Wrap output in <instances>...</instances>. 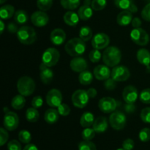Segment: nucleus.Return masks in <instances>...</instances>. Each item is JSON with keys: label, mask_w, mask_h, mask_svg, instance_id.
<instances>
[{"label": "nucleus", "mask_w": 150, "mask_h": 150, "mask_svg": "<svg viewBox=\"0 0 150 150\" xmlns=\"http://www.w3.org/2000/svg\"><path fill=\"white\" fill-rule=\"evenodd\" d=\"M111 76L116 82H125L129 79L130 72L126 66H117L113 68Z\"/></svg>", "instance_id": "obj_9"}, {"label": "nucleus", "mask_w": 150, "mask_h": 150, "mask_svg": "<svg viewBox=\"0 0 150 150\" xmlns=\"http://www.w3.org/2000/svg\"><path fill=\"white\" fill-rule=\"evenodd\" d=\"M59 119V113L58 110L54 108L48 109L45 111V115H44V119L45 122L49 124H54L57 123Z\"/></svg>", "instance_id": "obj_23"}, {"label": "nucleus", "mask_w": 150, "mask_h": 150, "mask_svg": "<svg viewBox=\"0 0 150 150\" xmlns=\"http://www.w3.org/2000/svg\"><path fill=\"white\" fill-rule=\"evenodd\" d=\"M64 49L72 57H80L86 51V44L80 38H72L66 43Z\"/></svg>", "instance_id": "obj_2"}, {"label": "nucleus", "mask_w": 150, "mask_h": 150, "mask_svg": "<svg viewBox=\"0 0 150 150\" xmlns=\"http://www.w3.org/2000/svg\"><path fill=\"white\" fill-rule=\"evenodd\" d=\"M95 131L93 128H85L81 132V136L84 141H91L95 136Z\"/></svg>", "instance_id": "obj_38"}, {"label": "nucleus", "mask_w": 150, "mask_h": 150, "mask_svg": "<svg viewBox=\"0 0 150 150\" xmlns=\"http://www.w3.org/2000/svg\"><path fill=\"white\" fill-rule=\"evenodd\" d=\"M83 4H86V5H91V4H92V1H91V0H84Z\"/></svg>", "instance_id": "obj_57"}, {"label": "nucleus", "mask_w": 150, "mask_h": 150, "mask_svg": "<svg viewBox=\"0 0 150 150\" xmlns=\"http://www.w3.org/2000/svg\"><path fill=\"white\" fill-rule=\"evenodd\" d=\"M18 40L24 45H30L37 40V34L32 26H23L19 28L17 32Z\"/></svg>", "instance_id": "obj_4"}, {"label": "nucleus", "mask_w": 150, "mask_h": 150, "mask_svg": "<svg viewBox=\"0 0 150 150\" xmlns=\"http://www.w3.org/2000/svg\"><path fill=\"white\" fill-rule=\"evenodd\" d=\"M141 119L144 123H150V107H147L144 108L141 112Z\"/></svg>", "instance_id": "obj_44"}, {"label": "nucleus", "mask_w": 150, "mask_h": 150, "mask_svg": "<svg viewBox=\"0 0 150 150\" xmlns=\"http://www.w3.org/2000/svg\"><path fill=\"white\" fill-rule=\"evenodd\" d=\"M18 139L19 141L23 144H29L32 140V135L31 133L28 130L23 129L21 130L18 133Z\"/></svg>", "instance_id": "obj_36"}, {"label": "nucleus", "mask_w": 150, "mask_h": 150, "mask_svg": "<svg viewBox=\"0 0 150 150\" xmlns=\"http://www.w3.org/2000/svg\"><path fill=\"white\" fill-rule=\"evenodd\" d=\"M79 150H97V147L92 141H83L79 143Z\"/></svg>", "instance_id": "obj_39"}, {"label": "nucleus", "mask_w": 150, "mask_h": 150, "mask_svg": "<svg viewBox=\"0 0 150 150\" xmlns=\"http://www.w3.org/2000/svg\"><path fill=\"white\" fill-rule=\"evenodd\" d=\"M103 60L105 66L108 67H115L118 66L122 59V53L120 49L111 46L105 49L103 54Z\"/></svg>", "instance_id": "obj_1"}, {"label": "nucleus", "mask_w": 150, "mask_h": 150, "mask_svg": "<svg viewBox=\"0 0 150 150\" xmlns=\"http://www.w3.org/2000/svg\"><path fill=\"white\" fill-rule=\"evenodd\" d=\"M60 53L57 49L48 48L45 50L42 56V63L48 67H52L57 65L59 60Z\"/></svg>", "instance_id": "obj_5"}, {"label": "nucleus", "mask_w": 150, "mask_h": 150, "mask_svg": "<svg viewBox=\"0 0 150 150\" xmlns=\"http://www.w3.org/2000/svg\"><path fill=\"white\" fill-rule=\"evenodd\" d=\"M79 38L83 41H88L92 38V31L88 26H82L79 31Z\"/></svg>", "instance_id": "obj_33"}, {"label": "nucleus", "mask_w": 150, "mask_h": 150, "mask_svg": "<svg viewBox=\"0 0 150 150\" xmlns=\"http://www.w3.org/2000/svg\"><path fill=\"white\" fill-rule=\"evenodd\" d=\"M7 29H8L9 32H12V33H15V32H18V29H17V26L13 23H10L7 26Z\"/></svg>", "instance_id": "obj_53"}, {"label": "nucleus", "mask_w": 150, "mask_h": 150, "mask_svg": "<svg viewBox=\"0 0 150 150\" xmlns=\"http://www.w3.org/2000/svg\"><path fill=\"white\" fill-rule=\"evenodd\" d=\"M57 110L62 116H67L70 113V107L65 103H62L57 107Z\"/></svg>", "instance_id": "obj_43"}, {"label": "nucleus", "mask_w": 150, "mask_h": 150, "mask_svg": "<svg viewBox=\"0 0 150 150\" xmlns=\"http://www.w3.org/2000/svg\"><path fill=\"white\" fill-rule=\"evenodd\" d=\"M14 20L16 23L19 24H26L29 20V16L27 13L23 10H18L15 13Z\"/></svg>", "instance_id": "obj_31"}, {"label": "nucleus", "mask_w": 150, "mask_h": 150, "mask_svg": "<svg viewBox=\"0 0 150 150\" xmlns=\"http://www.w3.org/2000/svg\"><path fill=\"white\" fill-rule=\"evenodd\" d=\"M95 122V117L91 112H85L80 119V124L83 128L90 127Z\"/></svg>", "instance_id": "obj_26"}, {"label": "nucleus", "mask_w": 150, "mask_h": 150, "mask_svg": "<svg viewBox=\"0 0 150 150\" xmlns=\"http://www.w3.org/2000/svg\"><path fill=\"white\" fill-rule=\"evenodd\" d=\"M108 124L107 119L104 116H99L95 120L92 128L96 133H103L108 129Z\"/></svg>", "instance_id": "obj_20"}, {"label": "nucleus", "mask_w": 150, "mask_h": 150, "mask_svg": "<svg viewBox=\"0 0 150 150\" xmlns=\"http://www.w3.org/2000/svg\"><path fill=\"white\" fill-rule=\"evenodd\" d=\"M40 117L39 112L36 108L34 107H29L26 110V120L31 123H35L38 121Z\"/></svg>", "instance_id": "obj_30"}, {"label": "nucleus", "mask_w": 150, "mask_h": 150, "mask_svg": "<svg viewBox=\"0 0 150 150\" xmlns=\"http://www.w3.org/2000/svg\"><path fill=\"white\" fill-rule=\"evenodd\" d=\"M8 150H21L22 147L20 143L17 140H12L7 144Z\"/></svg>", "instance_id": "obj_46"}, {"label": "nucleus", "mask_w": 150, "mask_h": 150, "mask_svg": "<svg viewBox=\"0 0 150 150\" xmlns=\"http://www.w3.org/2000/svg\"><path fill=\"white\" fill-rule=\"evenodd\" d=\"M128 11H130V13H137V11H138L137 6H136L135 4H133V5L131 6V7H130V8L128 10Z\"/></svg>", "instance_id": "obj_55"}, {"label": "nucleus", "mask_w": 150, "mask_h": 150, "mask_svg": "<svg viewBox=\"0 0 150 150\" xmlns=\"http://www.w3.org/2000/svg\"><path fill=\"white\" fill-rule=\"evenodd\" d=\"M117 150H125V149H124L123 148H120V149H117Z\"/></svg>", "instance_id": "obj_59"}, {"label": "nucleus", "mask_w": 150, "mask_h": 150, "mask_svg": "<svg viewBox=\"0 0 150 150\" xmlns=\"http://www.w3.org/2000/svg\"><path fill=\"white\" fill-rule=\"evenodd\" d=\"M139 99L144 104H150V88L144 89L141 92Z\"/></svg>", "instance_id": "obj_40"}, {"label": "nucleus", "mask_w": 150, "mask_h": 150, "mask_svg": "<svg viewBox=\"0 0 150 150\" xmlns=\"http://www.w3.org/2000/svg\"><path fill=\"white\" fill-rule=\"evenodd\" d=\"M40 77L44 84L48 85L52 82L54 72L50 69V67H48L42 63L40 66Z\"/></svg>", "instance_id": "obj_18"}, {"label": "nucleus", "mask_w": 150, "mask_h": 150, "mask_svg": "<svg viewBox=\"0 0 150 150\" xmlns=\"http://www.w3.org/2000/svg\"><path fill=\"white\" fill-rule=\"evenodd\" d=\"M131 24L132 26H133V27L134 29H136V28H140L141 26H142V21H141V19L139 18L136 17L134 19H133Z\"/></svg>", "instance_id": "obj_51"}, {"label": "nucleus", "mask_w": 150, "mask_h": 150, "mask_svg": "<svg viewBox=\"0 0 150 150\" xmlns=\"http://www.w3.org/2000/svg\"><path fill=\"white\" fill-rule=\"evenodd\" d=\"M78 14H79L80 19L83 21H87L89 19H91V17L93 15V9L92 8L91 5L83 4L79 9Z\"/></svg>", "instance_id": "obj_24"}, {"label": "nucleus", "mask_w": 150, "mask_h": 150, "mask_svg": "<svg viewBox=\"0 0 150 150\" xmlns=\"http://www.w3.org/2000/svg\"><path fill=\"white\" fill-rule=\"evenodd\" d=\"M23 150H38V149L35 144H29L23 148Z\"/></svg>", "instance_id": "obj_54"}, {"label": "nucleus", "mask_w": 150, "mask_h": 150, "mask_svg": "<svg viewBox=\"0 0 150 150\" xmlns=\"http://www.w3.org/2000/svg\"><path fill=\"white\" fill-rule=\"evenodd\" d=\"M42 104H43V100L42 98L40 96H35L32 100V107L34 108H40V107H42Z\"/></svg>", "instance_id": "obj_48"}, {"label": "nucleus", "mask_w": 150, "mask_h": 150, "mask_svg": "<svg viewBox=\"0 0 150 150\" xmlns=\"http://www.w3.org/2000/svg\"><path fill=\"white\" fill-rule=\"evenodd\" d=\"M36 85L33 79L28 76H21L17 82V89L19 94L23 96L32 95L35 91Z\"/></svg>", "instance_id": "obj_3"}, {"label": "nucleus", "mask_w": 150, "mask_h": 150, "mask_svg": "<svg viewBox=\"0 0 150 150\" xmlns=\"http://www.w3.org/2000/svg\"><path fill=\"white\" fill-rule=\"evenodd\" d=\"M142 17L144 20L150 22V3L145 5L142 11Z\"/></svg>", "instance_id": "obj_47"}, {"label": "nucleus", "mask_w": 150, "mask_h": 150, "mask_svg": "<svg viewBox=\"0 0 150 150\" xmlns=\"http://www.w3.org/2000/svg\"><path fill=\"white\" fill-rule=\"evenodd\" d=\"M50 39L51 43L56 46H60L64 44L66 39V33L63 29L60 28L54 29L51 32Z\"/></svg>", "instance_id": "obj_19"}, {"label": "nucleus", "mask_w": 150, "mask_h": 150, "mask_svg": "<svg viewBox=\"0 0 150 150\" xmlns=\"http://www.w3.org/2000/svg\"><path fill=\"white\" fill-rule=\"evenodd\" d=\"M60 3L66 10H73L80 5L81 0H60Z\"/></svg>", "instance_id": "obj_32"}, {"label": "nucleus", "mask_w": 150, "mask_h": 150, "mask_svg": "<svg viewBox=\"0 0 150 150\" xmlns=\"http://www.w3.org/2000/svg\"><path fill=\"white\" fill-rule=\"evenodd\" d=\"M86 91H87V94L88 95H89V98L91 99L95 98V97L97 96V94H98V91H97V90L94 88H89Z\"/></svg>", "instance_id": "obj_52"}, {"label": "nucleus", "mask_w": 150, "mask_h": 150, "mask_svg": "<svg viewBox=\"0 0 150 150\" xmlns=\"http://www.w3.org/2000/svg\"><path fill=\"white\" fill-rule=\"evenodd\" d=\"M100 110L104 113H113L116 110L117 107V102L114 98L111 97H103L98 103Z\"/></svg>", "instance_id": "obj_13"}, {"label": "nucleus", "mask_w": 150, "mask_h": 150, "mask_svg": "<svg viewBox=\"0 0 150 150\" xmlns=\"http://www.w3.org/2000/svg\"><path fill=\"white\" fill-rule=\"evenodd\" d=\"M31 21L35 26L41 27L48 24L49 17L46 13L42 10H39L32 13L31 16Z\"/></svg>", "instance_id": "obj_15"}, {"label": "nucleus", "mask_w": 150, "mask_h": 150, "mask_svg": "<svg viewBox=\"0 0 150 150\" xmlns=\"http://www.w3.org/2000/svg\"><path fill=\"white\" fill-rule=\"evenodd\" d=\"M114 4L121 10H128L134 4V1L133 0H114Z\"/></svg>", "instance_id": "obj_34"}, {"label": "nucleus", "mask_w": 150, "mask_h": 150, "mask_svg": "<svg viewBox=\"0 0 150 150\" xmlns=\"http://www.w3.org/2000/svg\"><path fill=\"white\" fill-rule=\"evenodd\" d=\"M116 81L114 79H113L112 78H109V79H106L104 83V85H105V88H106L107 90H114L116 87Z\"/></svg>", "instance_id": "obj_50"}, {"label": "nucleus", "mask_w": 150, "mask_h": 150, "mask_svg": "<svg viewBox=\"0 0 150 150\" xmlns=\"http://www.w3.org/2000/svg\"><path fill=\"white\" fill-rule=\"evenodd\" d=\"M0 33L2 34L3 32H4V22L2 21V20L0 21Z\"/></svg>", "instance_id": "obj_56"}, {"label": "nucleus", "mask_w": 150, "mask_h": 150, "mask_svg": "<svg viewBox=\"0 0 150 150\" xmlns=\"http://www.w3.org/2000/svg\"><path fill=\"white\" fill-rule=\"evenodd\" d=\"M79 19L80 18H79V14L72 10L67 11V13H64V16H63V20H64V23L70 26H76L79 24Z\"/></svg>", "instance_id": "obj_22"}, {"label": "nucleus", "mask_w": 150, "mask_h": 150, "mask_svg": "<svg viewBox=\"0 0 150 150\" xmlns=\"http://www.w3.org/2000/svg\"><path fill=\"white\" fill-rule=\"evenodd\" d=\"M132 41L139 46H146L149 42V36L147 32L142 28L133 29L130 32Z\"/></svg>", "instance_id": "obj_8"}, {"label": "nucleus", "mask_w": 150, "mask_h": 150, "mask_svg": "<svg viewBox=\"0 0 150 150\" xmlns=\"http://www.w3.org/2000/svg\"><path fill=\"white\" fill-rule=\"evenodd\" d=\"M89 96L87 91L85 90L79 89L75 91L72 95V102L75 107L78 108H83L89 102Z\"/></svg>", "instance_id": "obj_7"}, {"label": "nucleus", "mask_w": 150, "mask_h": 150, "mask_svg": "<svg viewBox=\"0 0 150 150\" xmlns=\"http://www.w3.org/2000/svg\"><path fill=\"white\" fill-rule=\"evenodd\" d=\"M101 53L100 51V50L95 49H94L93 50L89 52V60H91V62L92 63H98V62L101 59Z\"/></svg>", "instance_id": "obj_42"}, {"label": "nucleus", "mask_w": 150, "mask_h": 150, "mask_svg": "<svg viewBox=\"0 0 150 150\" xmlns=\"http://www.w3.org/2000/svg\"><path fill=\"white\" fill-rule=\"evenodd\" d=\"M25 104H26V99L21 94L16 95L12 99L11 106L15 110H21L24 107Z\"/></svg>", "instance_id": "obj_29"}, {"label": "nucleus", "mask_w": 150, "mask_h": 150, "mask_svg": "<svg viewBox=\"0 0 150 150\" xmlns=\"http://www.w3.org/2000/svg\"><path fill=\"white\" fill-rule=\"evenodd\" d=\"M109 123L114 129L121 130L125 126L127 123V118L122 112L114 111L109 116Z\"/></svg>", "instance_id": "obj_6"}, {"label": "nucleus", "mask_w": 150, "mask_h": 150, "mask_svg": "<svg viewBox=\"0 0 150 150\" xmlns=\"http://www.w3.org/2000/svg\"><path fill=\"white\" fill-rule=\"evenodd\" d=\"M137 59L141 64L145 66L150 65V52L146 49H140L137 51Z\"/></svg>", "instance_id": "obj_25"}, {"label": "nucleus", "mask_w": 150, "mask_h": 150, "mask_svg": "<svg viewBox=\"0 0 150 150\" xmlns=\"http://www.w3.org/2000/svg\"><path fill=\"white\" fill-rule=\"evenodd\" d=\"M9 138L8 132H7V129L5 128H0V145L1 146H4L6 144Z\"/></svg>", "instance_id": "obj_45"}, {"label": "nucleus", "mask_w": 150, "mask_h": 150, "mask_svg": "<svg viewBox=\"0 0 150 150\" xmlns=\"http://www.w3.org/2000/svg\"><path fill=\"white\" fill-rule=\"evenodd\" d=\"M79 81L81 85H90L93 81V74L89 71H84L80 73L79 76Z\"/></svg>", "instance_id": "obj_28"}, {"label": "nucleus", "mask_w": 150, "mask_h": 150, "mask_svg": "<svg viewBox=\"0 0 150 150\" xmlns=\"http://www.w3.org/2000/svg\"><path fill=\"white\" fill-rule=\"evenodd\" d=\"M139 94L136 87L133 85H128L123 90L122 98L124 101L128 104H133L137 100Z\"/></svg>", "instance_id": "obj_14"}, {"label": "nucleus", "mask_w": 150, "mask_h": 150, "mask_svg": "<svg viewBox=\"0 0 150 150\" xmlns=\"http://www.w3.org/2000/svg\"><path fill=\"white\" fill-rule=\"evenodd\" d=\"M46 102L52 108L58 107L62 103V95L58 89H51L47 93Z\"/></svg>", "instance_id": "obj_11"}, {"label": "nucleus", "mask_w": 150, "mask_h": 150, "mask_svg": "<svg viewBox=\"0 0 150 150\" xmlns=\"http://www.w3.org/2000/svg\"><path fill=\"white\" fill-rule=\"evenodd\" d=\"M4 126L7 130L13 131L18 128L19 125V118L15 112L7 111L4 116L3 121Z\"/></svg>", "instance_id": "obj_10"}, {"label": "nucleus", "mask_w": 150, "mask_h": 150, "mask_svg": "<svg viewBox=\"0 0 150 150\" xmlns=\"http://www.w3.org/2000/svg\"><path fill=\"white\" fill-rule=\"evenodd\" d=\"M111 74L109 67L105 65H99L94 69V76L98 80H106L109 79Z\"/></svg>", "instance_id": "obj_17"}, {"label": "nucleus", "mask_w": 150, "mask_h": 150, "mask_svg": "<svg viewBox=\"0 0 150 150\" xmlns=\"http://www.w3.org/2000/svg\"><path fill=\"white\" fill-rule=\"evenodd\" d=\"M133 20V13L128 10H123L120 12L117 17V22L120 26H127Z\"/></svg>", "instance_id": "obj_21"}, {"label": "nucleus", "mask_w": 150, "mask_h": 150, "mask_svg": "<svg viewBox=\"0 0 150 150\" xmlns=\"http://www.w3.org/2000/svg\"><path fill=\"white\" fill-rule=\"evenodd\" d=\"M107 0H92L91 7L95 11L102 10L106 7Z\"/></svg>", "instance_id": "obj_37"}, {"label": "nucleus", "mask_w": 150, "mask_h": 150, "mask_svg": "<svg viewBox=\"0 0 150 150\" xmlns=\"http://www.w3.org/2000/svg\"><path fill=\"white\" fill-rule=\"evenodd\" d=\"M6 1H7V0H0V4H4V3Z\"/></svg>", "instance_id": "obj_58"}, {"label": "nucleus", "mask_w": 150, "mask_h": 150, "mask_svg": "<svg viewBox=\"0 0 150 150\" xmlns=\"http://www.w3.org/2000/svg\"><path fill=\"white\" fill-rule=\"evenodd\" d=\"M135 146V143L131 138L125 140L122 143V148L125 150H132Z\"/></svg>", "instance_id": "obj_49"}, {"label": "nucleus", "mask_w": 150, "mask_h": 150, "mask_svg": "<svg viewBox=\"0 0 150 150\" xmlns=\"http://www.w3.org/2000/svg\"><path fill=\"white\" fill-rule=\"evenodd\" d=\"M110 38L106 34L100 32L97 33L95 36L92 38V46L95 49L101 50L103 49L107 48L109 45Z\"/></svg>", "instance_id": "obj_12"}, {"label": "nucleus", "mask_w": 150, "mask_h": 150, "mask_svg": "<svg viewBox=\"0 0 150 150\" xmlns=\"http://www.w3.org/2000/svg\"><path fill=\"white\" fill-rule=\"evenodd\" d=\"M70 69L75 72L81 73L86 70L88 64L86 60L81 57H76L71 60L70 63Z\"/></svg>", "instance_id": "obj_16"}, {"label": "nucleus", "mask_w": 150, "mask_h": 150, "mask_svg": "<svg viewBox=\"0 0 150 150\" xmlns=\"http://www.w3.org/2000/svg\"><path fill=\"white\" fill-rule=\"evenodd\" d=\"M15 8L10 4H6L0 8V17L1 19H10L15 14Z\"/></svg>", "instance_id": "obj_27"}, {"label": "nucleus", "mask_w": 150, "mask_h": 150, "mask_svg": "<svg viewBox=\"0 0 150 150\" xmlns=\"http://www.w3.org/2000/svg\"><path fill=\"white\" fill-rule=\"evenodd\" d=\"M139 138L142 142H148L150 140V129L145 127L139 132Z\"/></svg>", "instance_id": "obj_41"}, {"label": "nucleus", "mask_w": 150, "mask_h": 150, "mask_svg": "<svg viewBox=\"0 0 150 150\" xmlns=\"http://www.w3.org/2000/svg\"><path fill=\"white\" fill-rule=\"evenodd\" d=\"M53 0H38L37 1V6L40 10L42 11H47L50 10L52 7Z\"/></svg>", "instance_id": "obj_35"}]
</instances>
